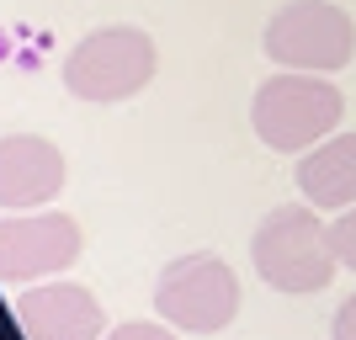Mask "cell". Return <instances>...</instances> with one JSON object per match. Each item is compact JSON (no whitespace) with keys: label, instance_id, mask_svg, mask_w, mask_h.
I'll return each instance as SVG.
<instances>
[{"label":"cell","instance_id":"obj_1","mask_svg":"<svg viewBox=\"0 0 356 340\" xmlns=\"http://www.w3.org/2000/svg\"><path fill=\"white\" fill-rule=\"evenodd\" d=\"M346 118V96L330 74H303V70H277L261 80L250 102V128L255 138L277 154H309L325 144Z\"/></svg>","mask_w":356,"mask_h":340},{"label":"cell","instance_id":"obj_2","mask_svg":"<svg viewBox=\"0 0 356 340\" xmlns=\"http://www.w3.org/2000/svg\"><path fill=\"white\" fill-rule=\"evenodd\" d=\"M250 266L255 277L287 298L325 293L335 282V245H330V223L309 207H277L255 223L250 234Z\"/></svg>","mask_w":356,"mask_h":340},{"label":"cell","instance_id":"obj_3","mask_svg":"<svg viewBox=\"0 0 356 340\" xmlns=\"http://www.w3.org/2000/svg\"><path fill=\"white\" fill-rule=\"evenodd\" d=\"M64 90L74 102L118 106L154 80V43L144 27H96L64 54Z\"/></svg>","mask_w":356,"mask_h":340},{"label":"cell","instance_id":"obj_4","mask_svg":"<svg viewBox=\"0 0 356 340\" xmlns=\"http://www.w3.org/2000/svg\"><path fill=\"white\" fill-rule=\"evenodd\" d=\"M271 64L303 74H335L356 59V22L335 0H287L261 32Z\"/></svg>","mask_w":356,"mask_h":340},{"label":"cell","instance_id":"obj_5","mask_svg":"<svg viewBox=\"0 0 356 340\" xmlns=\"http://www.w3.org/2000/svg\"><path fill=\"white\" fill-rule=\"evenodd\" d=\"M154 309L181 335H218L239 314V277L229 261H218L208 250L176 255L154 277Z\"/></svg>","mask_w":356,"mask_h":340},{"label":"cell","instance_id":"obj_6","mask_svg":"<svg viewBox=\"0 0 356 340\" xmlns=\"http://www.w3.org/2000/svg\"><path fill=\"white\" fill-rule=\"evenodd\" d=\"M86 250V234L70 213H11L0 218V282L32 287L70 271Z\"/></svg>","mask_w":356,"mask_h":340},{"label":"cell","instance_id":"obj_7","mask_svg":"<svg viewBox=\"0 0 356 340\" xmlns=\"http://www.w3.org/2000/svg\"><path fill=\"white\" fill-rule=\"evenodd\" d=\"M16 330L22 340H102L106 314L102 298L80 282H32L27 293H16Z\"/></svg>","mask_w":356,"mask_h":340},{"label":"cell","instance_id":"obj_8","mask_svg":"<svg viewBox=\"0 0 356 340\" xmlns=\"http://www.w3.org/2000/svg\"><path fill=\"white\" fill-rule=\"evenodd\" d=\"M64 192V154L38 133L0 138V213H32Z\"/></svg>","mask_w":356,"mask_h":340},{"label":"cell","instance_id":"obj_9","mask_svg":"<svg viewBox=\"0 0 356 340\" xmlns=\"http://www.w3.org/2000/svg\"><path fill=\"white\" fill-rule=\"evenodd\" d=\"M298 192L325 213L356 207V133H330L325 144L298 154Z\"/></svg>","mask_w":356,"mask_h":340},{"label":"cell","instance_id":"obj_10","mask_svg":"<svg viewBox=\"0 0 356 340\" xmlns=\"http://www.w3.org/2000/svg\"><path fill=\"white\" fill-rule=\"evenodd\" d=\"M330 245H335V261H341L346 271H356V207H341V213H335Z\"/></svg>","mask_w":356,"mask_h":340},{"label":"cell","instance_id":"obj_11","mask_svg":"<svg viewBox=\"0 0 356 340\" xmlns=\"http://www.w3.org/2000/svg\"><path fill=\"white\" fill-rule=\"evenodd\" d=\"M102 340H176V330L165 325H154V319H128V325H118V330H106Z\"/></svg>","mask_w":356,"mask_h":340},{"label":"cell","instance_id":"obj_12","mask_svg":"<svg viewBox=\"0 0 356 340\" xmlns=\"http://www.w3.org/2000/svg\"><path fill=\"white\" fill-rule=\"evenodd\" d=\"M330 340H356V293L335 309V325H330Z\"/></svg>","mask_w":356,"mask_h":340}]
</instances>
